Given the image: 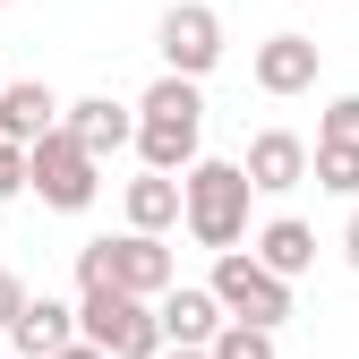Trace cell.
Returning <instances> with one entry per match:
<instances>
[{
  "label": "cell",
  "instance_id": "obj_1",
  "mask_svg": "<svg viewBox=\"0 0 359 359\" xmlns=\"http://www.w3.org/2000/svg\"><path fill=\"white\" fill-rule=\"evenodd\" d=\"M205 95H197V77H154L146 95H137V163L163 171V180H189L205 154Z\"/></svg>",
  "mask_w": 359,
  "mask_h": 359
},
{
  "label": "cell",
  "instance_id": "obj_2",
  "mask_svg": "<svg viewBox=\"0 0 359 359\" xmlns=\"http://www.w3.org/2000/svg\"><path fill=\"white\" fill-rule=\"evenodd\" d=\"M180 189H189V240H197V248L231 257V248L248 240V197H257V189H248L240 163H214V154H205Z\"/></svg>",
  "mask_w": 359,
  "mask_h": 359
},
{
  "label": "cell",
  "instance_id": "obj_3",
  "mask_svg": "<svg viewBox=\"0 0 359 359\" xmlns=\"http://www.w3.org/2000/svg\"><path fill=\"white\" fill-rule=\"evenodd\" d=\"M77 334L95 342L103 359H163V317H154V299H128V291H86L77 299Z\"/></svg>",
  "mask_w": 359,
  "mask_h": 359
},
{
  "label": "cell",
  "instance_id": "obj_4",
  "mask_svg": "<svg viewBox=\"0 0 359 359\" xmlns=\"http://www.w3.org/2000/svg\"><path fill=\"white\" fill-rule=\"evenodd\" d=\"M26 189L52 205V214H86V205L103 197V163L86 154L69 128H52L43 146H26Z\"/></svg>",
  "mask_w": 359,
  "mask_h": 359
},
{
  "label": "cell",
  "instance_id": "obj_5",
  "mask_svg": "<svg viewBox=\"0 0 359 359\" xmlns=\"http://www.w3.org/2000/svg\"><path fill=\"white\" fill-rule=\"evenodd\" d=\"M205 291L222 299V317H240V325H265V334H274V325L291 317V283H283V274H265V265H257L248 248H231V257H214V274H205Z\"/></svg>",
  "mask_w": 359,
  "mask_h": 359
},
{
  "label": "cell",
  "instance_id": "obj_6",
  "mask_svg": "<svg viewBox=\"0 0 359 359\" xmlns=\"http://www.w3.org/2000/svg\"><path fill=\"white\" fill-rule=\"evenodd\" d=\"M154 43H163V77H205L222 60V18L205 9V0H171Z\"/></svg>",
  "mask_w": 359,
  "mask_h": 359
},
{
  "label": "cell",
  "instance_id": "obj_7",
  "mask_svg": "<svg viewBox=\"0 0 359 359\" xmlns=\"http://www.w3.org/2000/svg\"><path fill=\"white\" fill-rule=\"evenodd\" d=\"M111 291L163 308V299L180 291V257H171L163 240H146V231H120V240H111Z\"/></svg>",
  "mask_w": 359,
  "mask_h": 359
},
{
  "label": "cell",
  "instance_id": "obj_8",
  "mask_svg": "<svg viewBox=\"0 0 359 359\" xmlns=\"http://www.w3.org/2000/svg\"><path fill=\"white\" fill-rule=\"evenodd\" d=\"M240 171H248L257 197H291L299 180L317 171V154H308V137H291V128H257L248 154H240Z\"/></svg>",
  "mask_w": 359,
  "mask_h": 359
},
{
  "label": "cell",
  "instance_id": "obj_9",
  "mask_svg": "<svg viewBox=\"0 0 359 359\" xmlns=\"http://www.w3.org/2000/svg\"><path fill=\"white\" fill-rule=\"evenodd\" d=\"M60 120H69V103L43 77H9V86H0V146H43Z\"/></svg>",
  "mask_w": 359,
  "mask_h": 359
},
{
  "label": "cell",
  "instance_id": "obj_10",
  "mask_svg": "<svg viewBox=\"0 0 359 359\" xmlns=\"http://www.w3.org/2000/svg\"><path fill=\"white\" fill-rule=\"evenodd\" d=\"M248 77H257V95H308L317 86V43L308 34H265L257 43V60H248Z\"/></svg>",
  "mask_w": 359,
  "mask_h": 359
},
{
  "label": "cell",
  "instance_id": "obj_11",
  "mask_svg": "<svg viewBox=\"0 0 359 359\" xmlns=\"http://www.w3.org/2000/svg\"><path fill=\"white\" fill-rule=\"evenodd\" d=\"M154 317H163V342H171V351H214V334L231 325V317H222V299H214L205 283H180Z\"/></svg>",
  "mask_w": 359,
  "mask_h": 359
},
{
  "label": "cell",
  "instance_id": "obj_12",
  "mask_svg": "<svg viewBox=\"0 0 359 359\" xmlns=\"http://www.w3.org/2000/svg\"><path fill=\"white\" fill-rule=\"evenodd\" d=\"M60 128H69V137H77L86 154L103 163V154H120V146H137V103H111V95H86V103H69V120H60Z\"/></svg>",
  "mask_w": 359,
  "mask_h": 359
},
{
  "label": "cell",
  "instance_id": "obj_13",
  "mask_svg": "<svg viewBox=\"0 0 359 359\" xmlns=\"http://www.w3.org/2000/svg\"><path fill=\"white\" fill-rule=\"evenodd\" d=\"M77 342H86V334H77V308L52 299V291L26 299V317L9 325V351H26V359H60V351H77Z\"/></svg>",
  "mask_w": 359,
  "mask_h": 359
},
{
  "label": "cell",
  "instance_id": "obj_14",
  "mask_svg": "<svg viewBox=\"0 0 359 359\" xmlns=\"http://www.w3.org/2000/svg\"><path fill=\"white\" fill-rule=\"evenodd\" d=\"M120 214H128V231L163 240L171 222H189V189H180V180H163V171H137V180L120 189Z\"/></svg>",
  "mask_w": 359,
  "mask_h": 359
},
{
  "label": "cell",
  "instance_id": "obj_15",
  "mask_svg": "<svg viewBox=\"0 0 359 359\" xmlns=\"http://www.w3.org/2000/svg\"><path fill=\"white\" fill-rule=\"evenodd\" d=\"M248 257L265 265V274H283V283H299L308 265H317V231H308L299 214H274V222H265V231L248 240Z\"/></svg>",
  "mask_w": 359,
  "mask_h": 359
},
{
  "label": "cell",
  "instance_id": "obj_16",
  "mask_svg": "<svg viewBox=\"0 0 359 359\" xmlns=\"http://www.w3.org/2000/svg\"><path fill=\"white\" fill-rule=\"evenodd\" d=\"M214 359H283V351H274L265 325H240V317H231V325L214 334Z\"/></svg>",
  "mask_w": 359,
  "mask_h": 359
},
{
  "label": "cell",
  "instance_id": "obj_17",
  "mask_svg": "<svg viewBox=\"0 0 359 359\" xmlns=\"http://www.w3.org/2000/svg\"><path fill=\"white\" fill-rule=\"evenodd\" d=\"M317 189L359 197V154H351V146H317Z\"/></svg>",
  "mask_w": 359,
  "mask_h": 359
},
{
  "label": "cell",
  "instance_id": "obj_18",
  "mask_svg": "<svg viewBox=\"0 0 359 359\" xmlns=\"http://www.w3.org/2000/svg\"><path fill=\"white\" fill-rule=\"evenodd\" d=\"M317 146H351L359 154V95H334V111L317 120Z\"/></svg>",
  "mask_w": 359,
  "mask_h": 359
},
{
  "label": "cell",
  "instance_id": "obj_19",
  "mask_svg": "<svg viewBox=\"0 0 359 359\" xmlns=\"http://www.w3.org/2000/svg\"><path fill=\"white\" fill-rule=\"evenodd\" d=\"M86 291H111V240H86L77 248V299Z\"/></svg>",
  "mask_w": 359,
  "mask_h": 359
},
{
  "label": "cell",
  "instance_id": "obj_20",
  "mask_svg": "<svg viewBox=\"0 0 359 359\" xmlns=\"http://www.w3.org/2000/svg\"><path fill=\"white\" fill-rule=\"evenodd\" d=\"M26 299H34V291H26V283L9 274V265H0V342H9V325L26 317Z\"/></svg>",
  "mask_w": 359,
  "mask_h": 359
},
{
  "label": "cell",
  "instance_id": "obj_21",
  "mask_svg": "<svg viewBox=\"0 0 359 359\" xmlns=\"http://www.w3.org/2000/svg\"><path fill=\"white\" fill-rule=\"evenodd\" d=\"M26 189V146H0V205Z\"/></svg>",
  "mask_w": 359,
  "mask_h": 359
},
{
  "label": "cell",
  "instance_id": "obj_22",
  "mask_svg": "<svg viewBox=\"0 0 359 359\" xmlns=\"http://www.w3.org/2000/svg\"><path fill=\"white\" fill-rule=\"evenodd\" d=\"M342 257H351V265H359V214H351V222H342Z\"/></svg>",
  "mask_w": 359,
  "mask_h": 359
},
{
  "label": "cell",
  "instance_id": "obj_23",
  "mask_svg": "<svg viewBox=\"0 0 359 359\" xmlns=\"http://www.w3.org/2000/svg\"><path fill=\"white\" fill-rule=\"evenodd\" d=\"M60 359H103V351H95V342H77V351H60Z\"/></svg>",
  "mask_w": 359,
  "mask_h": 359
},
{
  "label": "cell",
  "instance_id": "obj_24",
  "mask_svg": "<svg viewBox=\"0 0 359 359\" xmlns=\"http://www.w3.org/2000/svg\"><path fill=\"white\" fill-rule=\"evenodd\" d=\"M163 359H214V351H163Z\"/></svg>",
  "mask_w": 359,
  "mask_h": 359
},
{
  "label": "cell",
  "instance_id": "obj_25",
  "mask_svg": "<svg viewBox=\"0 0 359 359\" xmlns=\"http://www.w3.org/2000/svg\"><path fill=\"white\" fill-rule=\"evenodd\" d=\"M0 9H9V0H0Z\"/></svg>",
  "mask_w": 359,
  "mask_h": 359
},
{
  "label": "cell",
  "instance_id": "obj_26",
  "mask_svg": "<svg viewBox=\"0 0 359 359\" xmlns=\"http://www.w3.org/2000/svg\"><path fill=\"white\" fill-rule=\"evenodd\" d=\"M0 86H9V77H0Z\"/></svg>",
  "mask_w": 359,
  "mask_h": 359
}]
</instances>
